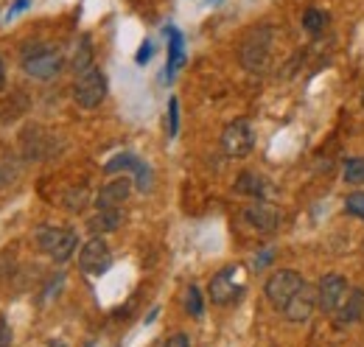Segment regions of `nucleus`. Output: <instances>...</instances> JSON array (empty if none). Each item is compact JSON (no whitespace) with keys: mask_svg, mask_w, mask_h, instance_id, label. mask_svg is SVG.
<instances>
[{"mask_svg":"<svg viewBox=\"0 0 364 347\" xmlns=\"http://www.w3.org/2000/svg\"><path fill=\"white\" fill-rule=\"evenodd\" d=\"M272 45H274V31L272 26H255L244 43H241V65L250 70V73H267L269 70V62H272Z\"/></svg>","mask_w":364,"mask_h":347,"instance_id":"obj_1","label":"nucleus"},{"mask_svg":"<svg viewBox=\"0 0 364 347\" xmlns=\"http://www.w3.org/2000/svg\"><path fill=\"white\" fill-rule=\"evenodd\" d=\"M132 182H135V179H129V176H115V179H109V182L98 191V196H95V210L121 208V205L129 199V193H132Z\"/></svg>","mask_w":364,"mask_h":347,"instance_id":"obj_13","label":"nucleus"},{"mask_svg":"<svg viewBox=\"0 0 364 347\" xmlns=\"http://www.w3.org/2000/svg\"><path fill=\"white\" fill-rule=\"evenodd\" d=\"M166 34H168V68H166V79L171 82L174 73L180 70L182 62H185V45H182V34L177 28H166Z\"/></svg>","mask_w":364,"mask_h":347,"instance_id":"obj_16","label":"nucleus"},{"mask_svg":"<svg viewBox=\"0 0 364 347\" xmlns=\"http://www.w3.org/2000/svg\"><path fill=\"white\" fill-rule=\"evenodd\" d=\"M109 266H112V252H109L107 241L101 235H92L79 250V269L90 277H101L104 272H109Z\"/></svg>","mask_w":364,"mask_h":347,"instance_id":"obj_8","label":"nucleus"},{"mask_svg":"<svg viewBox=\"0 0 364 347\" xmlns=\"http://www.w3.org/2000/svg\"><path fill=\"white\" fill-rule=\"evenodd\" d=\"M362 319H364V292L362 289H350L348 297H345V303L339 305V311H336V325L348 328V325H356Z\"/></svg>","mask_w":364,"mask_h":347,"instance_id":"obj_14","label":"nucleus"},{"mask_svg":"<svg viewBox=\"0 0 364 347\" xmlns=\"http://www.w3.org/2000/svg\"><path fill=\"white\" fill-rule=\"evenodd\" d=\"M314 308H317V289L309 286V283H303L300 292L286 303V308L280 314L286 316V322H294L297 325V322H309L311 314H314Z\"/></svg>","mask_w":364,"mask_h":347,"instance_id":"obj_11","label":"nucleus"},{"mask_svg":"<svg viewBox=\"0 0 364 347\" xmlns=\"http://www.w3.org/2000/svg\"><path fill=\"white\" fill-rule=\"evenodd\" d=\"M107 76L92 65L87 73L76 76V85H73V101L82 107V110H95L104 104L107 98Z\"/></svg>","mask_w":364,"mask_h":347,"instance_id":"obj_5","label":"nucleus"},{"mask_svg":"<svg viewBox=\"0 0 364 347\" xmlns=\"http://www.w3.org/2000/svg\"><path fill=\"white\" fill-rule=\"evenodd\" d=\"M151 53H154V45H151V43H143V45H140V50H137L135 62H137V65H146V62L151 59Z\"/></svg>","mask_w":364,"mask_h":347,"instance_id":"obj_26","label":"nucleus"},{"mask_svg":"<svg viewBox=\"0 0 364 347\" xmlns=\"http://www.w3.org/2000/svg\"><path fill=\"white\" fill-rule=\"evenodd\" d=\"M303 283H306V280L300 277V272H294V269H280V272H272V274H269V280H267V286H264V294H267V300H269L272 308L283 311L286 303L300 292Z\"/></svg>","mask_w":364,"mask_h":347,"instance_id":"obj_6","label":"nucleus"},{"mask_svg":"<svg viewBox=\"0 0 364 347\" xmlns=\"http://www.w3.org/2000/svg\"><path fill=\"white\" fill-rule=\"evenodd\" d=\"M185 311L196 319L205 314V300H202V292L196 286H188V292H185Z\"/></svg>","mask_w":364,"mask_h":347,"instance_id":"obj_20","label":"nucleus"},{"mask_svg":"<svg viewBox=\"0 0 364 347\" xmlns=\"http://www.w3.org/2000/svg\"><path fill=\"white\" fill-rule=\"evenodd\" d=\"M247 292V272L241 266H225L222 272H216L210 277L208 294L213 305H232L238 303Z\"/></svg>","mask_w":364,"mask_h":347,"instance_id":"obj_2","label":"nucleus"},{"mask_svg":"<svg viewBox=\"0 0 364 347\" xmlns=\"http://www.w3.org/2000/svg\"><path fill=\"white\" fill-rule=\"evenodd\" d=\"M85 202H87V191H85V188L70 191V193L65 196V208H68V210H73V213H79V210L85 208Z\"/></svg>","mask_w":364,"mask_h":347,"instance_id":"obj_23","label":"nucleus"},{"mask_svg":"<svg viewBox=\"0 0 364 347\" xmlns=\"http://www.w3.org/2000/svg\"><path fill=\"white\" fill-rule=\"evenodd\" d=\"M163 347H191V339H188L185 333H174V336L166 339V345Z\"/></svg>","mask_w":364,"mask_h":347,"instance_id":"obj_27","label":"nucleus"},{"mask_svg":"<svg viewBox=\"0 0 364 347\" xmlns=\"http://www.w3.org/2000/svg\"><path fill=\"white\" fill-rule=\"evenodd\" d=\"M252 149H255V129H252L250 121L238 118V121L225 127V132H222V151L228 157H232V160L247 157Z\"/></svg>","mask_w":364,"mask_h":347,"instance_id":"obj_7","label":"nucleus"},{"mask_svg":"<svg viewBox=\"0 0 364 347\" xmlns=\"http://www.w3.org/2000/svg\"><path fill=\"white\" fill-rule=\"evenodd\" d=\"M345 210H348L350 216H356L364 221V193L362 191H353V193L345 199Z\"/></svg>","mask_w":364,"mask_h":347,"instance_id":"obj_22","label":"nucleus"},{"mask_svg":"<svg viewBox=\"0 0 364 347\" xmlns=\"http://www.w3.org/2000/svg\"><path fill=\"white\" fill-rule=\"evenodd\" d=\"M345 182L348 185H364V160L362 157H350L345 163Z\"/></svg>","mask_w":364,"mask_h":347,"instance_id":"obj_21","label":"nucleus"},{"mask_svg":"<svg viewBox=\"0 0 364 347\" xmlns=\"http://www.w3.org/2000/svg\"><path fill=\"white\" fill-rule=\"evenodd\" d=\"M104 171L107 174L127 171V174H132L137 191H149V188H151V169H149L140 157H135V154H118V157H112V160L104 166Z\"/></svg>","mask_w":364,"mask_h":347,"instance_id":"obj_10","label":"nucleus"},{"mask_svg":"<svg viewBox=\"0 0 364 347\" xmlns=\"http://www.w3.org/2000/svg\"><path fill=\"white\" fill-rule=\"evenodd\" d=\"M244 221L258 233H274L280 224V210L267 199H255L252 205L244 208Z\"/></svg>","mask_w":364,"mask_h":347,"instance_id":"obj_12","label":"nucleus"},{"mask_svg":"<svg viewBox=\"0 0 364 347\" xmlns=\"http://www.w3.org/2000/svg\"><path fill=\"white\" fill-rule=\"evenodd\" d=\"M362 250H364V244H362Z\"/></svg>","mask_w":364,"mask_h":347,"instance_id":"obj_31","label":"nucleus"},{"mask_svg":"<svg viewBox=\"0 0 364 347\" xmlns=\"http://www.w3.org/2000/svg\"><path fill=\"white\" fill-rule=\"evenodd\" d=\"M37 247L46 252L50 260L65 263L73 258L76 247H79V235L68 227H53V224H43L37 230Z\"/></svg>","mask_w":364,"mask_h":347,"instance_id":"obj_4","label":"nucleus"},{"mask_svg":"<svg viewBox=\"0 0 364 347\" xmlns=\"http://www.w3.org/2000/svg\"><path fill=\"white\" fill-rule=\"evenodd\" d=\"M3 85H6V68H3V59H0V92H3Z\"/></svg>","mask_w":364,"mask_h":347,"instance_id":"obj_30","label":"nucleus"},{"mask_svg":"<svg viewBox=\"0 0 364 347\" xmlns=\"http://www.w3.org/2000/svg\"><path fill=\"white\" fill-rule=\"evenodd\" d=\"M177 129H180V104L177 98L168 101V137H177Z\"/></svg>","mask_w":364,"mask_h":347,"instance_id":"obj_24","label":"nucleus"},{"mask_svg":"<svg viewBox=\"0 0 364 347\" xmlns=\"http://www.w3.org/2000/svg\"><path fill=\"white\" fill-rule=\"evenodd\" d=\"M0 347H11V328H9L6 316H0Z\"/></svg>","mask_w":364,"mask_h":347,"instance_id":"obj_25","label":"nucleus"},{"mask_svg":"<svg viewBox=\"0 0 364 347\" xmlns=\"http://www.w3.org/2000/svg\"><path fill=\"white\" fill-rule=\"evenodd\" d=\"M235 191L244 193V196H252V199H264V193H267V179L255 171H241L235 176Z\"/></svg>","mask_w":364,"mask_h":347,"instance_id":"obj_17","label":"nucleus"},{"mask_svg":"<svg viewBox=\"0 0 364 347\" xmlns=\"http://www.w3.org/2000/svg\"><path fill=\"white\" fill-rule=\"evenodd\" d=\"M325 26H328V14L325 11H319V9H306L303 11V28L311 37H319L325 31Z\"/></svg>","mask_w":364,"mask_h":347,"instance_id":"obj_19","label":"nucleus"},{"mask_svg":"<svg viewBox=\"0 0 364 347\" xmlns=\"http://www.w3.org/2000/svg\"><path fill=\"white\" fill-rule=\"evenodd\" d=\"M269 260H272V252H269V250H267V252H264V255H258V258H255V269H264V266H267V263H269Z\"/></svg>","mask_w":364,"mask_h":347,"instance_id":"obj_29","label":"nucleus"},{"mask_svg":"<svg viewBox=\"0 0 364 347\" xmlns=\"http://www.w3.org/2000/svg\"><path fill=\"white\" fill-rule=\"evenodd\" d=\"M62 53L53 48V45H28L20 56V65L23 70L31 76V79H40V82H48L53 76H59L62 70Z\"/></svg>","mask_w":364,"mask_h":347,"instance_id":"obj_3","label":"nucleus"},{"mask_svg":"<svg viewBox=\"0 0 364 347\" xmlns=\"http://www.w3.org/2000/svg\"><path fill=\"white\" fill-rule=\"evenodd\" d=\"M31 6V0H17L11 9H9V17H14V14H20V11H26Z\"/></svg>","mask_w":364,"mask_h":347,"instance_id":"obj_28","label":"nucleus"},{"mask_svg":"<svg viewBox=\"0 0 364 347\" xmlns=\"http://www.w3.org/2000/svg\"><path fill=\"white\" fill-rule=\"evenodd\" d=\"M90 68H92V43H90V37L85 34V37H79V43L73 48L70 70H73L76 76H82V73H87Z\"/></svg>","mask_w":364,"mask_h":347,"instance_id":"obj_18","label":"nucleus"},{"mask_svg":"<svg viewBox=\"0 0 364 347\" xmlns=\"http://www.w3.org/2000/svg\"><path fill=\"white\" fill-rule=\"evenodd\" d=\"M350 286L342 274H325L317 283V308L322 314H336L339 305L345 303Z\"/></svg>","mask_w":364,"mask_h":347,"instance_id":"obj_9","label":"nucleus"},{"mask_svg":"<svg viewBox=\"0 0 364 347\" xmlns=\"http://www.w3.org/2000/svg\"><path fill=\"white\" fill-rule=\"evenodd\" d=\"M124 221V213L121 208H112V210H95V216L87 221L92 235H101V233H115Z\"/></svg>","mask_w":364,"mask_h":347,"instance_id":"obj_15","label":"nucleus"}]
</instances>
